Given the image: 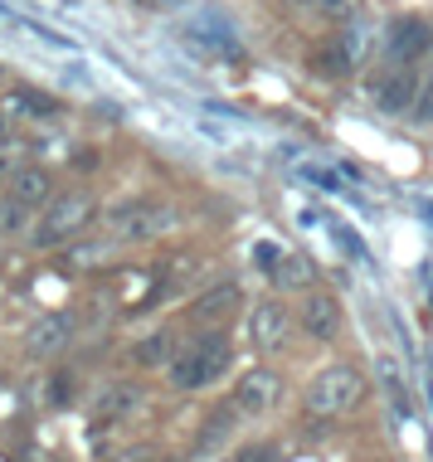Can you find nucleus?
<instances>
[{
    "label": "nucleus",
    "mask_w": 433,
    "mask_h": 462,
    "mask_svg": "<svg viewBox=\"0 0 433 462\" xmlns=\"http://www.w3.org/2000/svg\"><path fill=\"white\" fill-rule=\"evenodd\" d=\"M93 219H97V199H93L88 190H64V195H54V199L40 209V219H34V229L24 234V239L40 248V254H49V248L73 244Z\"/></svg>",
    "instance_id": "f257e3e1"
},
{
    "label": "nucleus",
    "mask_w": 433,
    "mask_h": 462,
    "mask_svg": "<svg viewBox=\"0 0 433 462\" xmlns=\"http://www.w3.org/2000/svg\"><path fill=\"white\" fill-rule=\"evenodd\" d=\"M229 360H234L229 331L209 327V331L195 336L176 360H170V380H176V390H205V384H215L219 374L229 370Z\"/></svg>",
    "instance_id": "f03ea898"
},
{
    "label": "nucleus",
    "mask_w": 433,
    "mask_h": 462,
    "mask_svg": "<svg viewBox=\"0 0 433 462\" xmlns=\"http://www.w3.org/2000/svg\"><path fill=\"white\" fill-rule=\"evenodd\" d=\"M361 399H365V374L355 365H327L312 384H307V409H312V414H327V419L355 409Z\"/></svg>",
    "instance_id": "7ed1b4c3"
},
{
    "label": "nucleus",
    "mask_w": 433,
    "mask_h": 462,
    "mask_svg": "<svg viewBox=\"0 0 433 462\" xmlns=\"http://www.w3.org/2000/svg\"><path fill=\"white\" fill-rule=\"evenodd\" d=\"M170 209L161 205V199H122V205H113L103 215L107 224V239L117 244H142V239H156L161 229H170Z\"/></svg>",
    "instance_id": "20e7f679"
},
{
    "label": "nucleus",
    "mask_w": 433,
    "mask_h": 462,
    "mask_svg": "<svg viewBox=\"0 0 433 462\" xmlns=\"http://www.w3.org/2000/svg\"><path fill=\"white\" fill-rule=\"evenodd\" d=\"M288 331H292V311L282 307V302H258L249 311V341H253V351H263V356H273L288 346Z\"/></svg>",
    "instance_id": "39448f33"
},
{
    "label": "nucleus",
    "mask_w": 433,
    "mask_h": 462,
    "mask_svg": "<svg viewBox=\"0 0 433 462\" xmlns=\"http://www.w3.org/2000/svg\"><path fill=\"white\" fill-rule=\"evenodd\" d=\"M433 49V30L419 15H400L390 24V40H385V54L394 64H414V59H424Z\"/></svg>",
    "instance_id": "423d86ee"
},
{
    "label": "nucleus",
    "mask_w": 433,
    "mask_h": 462,
    "mask_svg": "<svg viewBox=\"0 0 433 462\" xmlns=\"http://www.w3.org/2000/svg\"><path fill=\"white\" fill-rule=\"evenodd\" d=\"M278 390H282V380L273 370H249L239 380V390H234V409L239 414H268L278 404Z\"/></svg>",
    "instance_id": "0eeeda50"
},
{
    "label": "nucleus",
    "mask_w": 433,
    "mask_h": 462,
    "mask_svg": "<svg viewBox=\"0 0 433 462\" xmlns=\"http://www.w3.org/2000/svg\"><path fill=\"white\" fill-rule=\"evenodd\" d=\"M239 307H244L239 282H219V287H209V292H200L190 302V321H200V327H219V321H229Z\"/></svg>",
    "instance_id": "6e6552de"
},
{
    "label": "nucleus",
    "mask_w": 433,
    "mask_h": 462,
    "mask_svg": "<svg viewBox=\"0 0 433 462\" xmlns=\"http://www.w3.org/2000/svg\"><path fill=\"white\" fill-rule=\"evenodd\" d=\"M0 112H5L10 122H49L59 117V97L54 93H40V88H10L5 97H0Z\"/></svg>",
    "instance_id": "1a4fd4ad"
},
{
    "label": "nucleus",
    "mask_w": 433,
    "mask_h": 462,
    "mask_svg": "<svg viewBox=\"0 0 433 462\" xmlns=\"http://www.w3.org/2000/svg\"><path fill=\"white\" fill-rule=\"evenodd\" d=\"M297 321H302V331L312 336V341H331V336L341 331V302L331 292H312L302 302V317Z\"/></svg>",
    "instance_id": "9d476101"
},
{
    "label": "nucleus",
    "mask_w": 433,
    "mask_h": 462,
    "mask_svg": "<svg viewBox=\"0 0 433 462\" xmlns=\"http://www.w3.org/2000/svg\"><path fill=\"white\" fill-rule=\"evenodd\" d=\"M5 195H10V199H20V205H30V209H44L59 190H54V176H49L44 166H20L15 176H10Z\"/></svg>",
    "instance_id": "9b49d317"
},
{
    "label": "nucleus",
    "mask_w": 433,
    "mask_h": 462,
    "mask_svg": "<svg viewBox=\"0 0 433 462\" xmlns=\"http://www.w3.org/2000/svg\"><path fill=\"white\" fill-rule=\"evenodd\" d=\"M69 341H73V317L69 311H44V317L30 327V351L34 356H59Z\"/></svg>",
    "instance_id": "f8f14e48"
},
{
    "label": "nucleus",
    "mask_w": 433,
    "mask_h": 462,
    "mask_svg": "<svg viewBox=\"0 0 433 462\" xmlns=\"http://www.w3.org/2000/svg\"><path fill=\"white\" fill-rule=\"evenodd\" d=\"M351 64H355V54H351V44H345L341 34H336V40H327V44H317L312 54H307V69H312L317 79H327V83L345 79Z\"/></svg>",
    "instance_id": "ddd939ff"
},
{
    "label": "nucleus",
    "mask_w": 433,
    "mask_h": 462,
    "mask_svg": "<svg viewBox=\"0 0 433 462\" xmlns=\"http://www.w3.org/2000/svg\"><path fill=\"white\" fill-rule=\"evenodd\" d=\"M137 404H142V390H137V384H107V390L93 399V419H97V423L122 419V414H132Z\"/></svg>",
    "instance_id": "4468645a"
},
{
    "label": "nucleus",
    "mask_w": 433,
    "mask_h": 462,
    "mask_svg": "<svg viewBox=\"0 0 433 462\" xmlns=\"http://www.w3.org/2000/svg\"><path fill=\"white\" fill-rule=\"evenodd\" d=\"M414 93H419V79L410 69H400V73H390V83L380 88V107H385V112H404V107H414Z\"/></svg>",
    "instance_id": "2eb2a0df"
},
{
    "label": "nucleus",
    "mask_w": 433,
    "mask_h": 462,
    "mask_svg": "<svg viewBox=\"0 0 433 462\" xmlns=\"http://www.w3.org/2000/svg\"><path fill=\"white\" fill-rule=\"evenodd\" d=\"M30 229H34V209L0 195V239H15V234H30Z\"/></svg>",
    "instance_id": "dca6fc26"
},
{
    "label": "nucleus",
    "mask_w": 433,
    "mask_h": 462,
    "mask_svg": "<svg viewBox=\"0 0 433 462\" xmlns=\"http://www.w3.org/2000/svg\"><path fill=\"white\" fill-rule=\"evenodd\" d=\"M234 414H239V409H215V414L205 419V433L195 439V453H215V448L229 439V429H234Z\"/></svg>",
    "instance_id": "f3484780"
},
{
    "label": "nucleus",
    "mask_w": 433,
    "mask_h": 462,
    "mask_svg": "<svg viewBox=\"0 0 433 462\" xmlns=\"http://www.w3.org/2000/svg\"><path fill=\"white\" fill-rule=\"evenodd\" d=\"M273 268H278V273H273L278 287H307V282H312V273H317L312 258H302V254H282Z\"/></svg>",
    "instance_id": "a211bd4d"
},
{
    "label": "nucleus",
    "mask_w": 433,
    "mask_h": 462,
    "mask_svg": "<svg viewBox=\"0 0 433 462\" xmlns=\"http://www.w3.org/2000/svg\"><path fill=\"white\" fill-rule=\"evenodd\" d=\"M132 356H137V365H166V360H170V336L166 331H156V336H146V341H137V351H132Z\"/></svg>",
    "instance_id": "6ab92c4d"
},
{
    "label": "nucleus",
    "mask_w": 433,
    "mask_h": 462,
    "mask_svg": "<svg viewBox=\"0 0 433 462\" xmlns=\"http://www.w3.org/2000/svg\"><path fill=\"white\" fill-rule=\"evenodd\" d=\"M410 112H414L419 122H433V69L419 79V93H414V107Z\"/></svg>",
    "instance_id": "aec40b11"
},
{
    "label": "nucleus",
    "mask_w": 433,
    "mask_h": 462,
    "mask_svg": "<svg viewBox=\"0 0 433 462\" xmlns=\"http://www.w3.org/2000/svg\"><path fill=\"white\" fill-rule=\"evenodd\" d=\"M234 462H282V453L273 443H249V448H239L234 453Z\"/></svg>",
    "instance_id": "412c9836"
},
{
    "label": "nucleus",
    "mask_w": 433,
    "mask_h": 462,
    "mask_svg": "<svg viewBox=\"0 0 433 462\" xmlns=\"http://www.w3.org/2000/svg\"><path fill=\"white\" fill-rule=\"evenodd\" d=\"M69 390H73V374H54V390H49V399H54V404H69Z\"/></svg>",
    "instance_id": "4be33fe9"
},
{
    "label": "nucleus",
    "mask_w": 433,
    "mask_h": 462,
    "mask_svg": "<svg viewBox=\"0 0 433 462\" xmlns=\"http://www.w3.org/2000/svg\"><path fill=\"white\" fill-rule=\"evenodd\" d=\"M5 142H15V122H10L5 112H0V146H5Z\"/></svg>",
    "instance_id": "5701e85b"
},
{
    "label": "nucleus",
    "mask_w": 433,
    "mask_h": 462,
    "mask_svg": "<svg viewBox=\"0 0 433 462\" xmlns=\"http://www.w3.org/2000/svg\"><path fill=\"white\" fill-rule=\"evenodd\" d=\"M132 5H142V10H161L166 0H132Z\"/></svg>",
    "instance_id": "b1692460"
},
{
    "label": "nucleus",
    "mask_w": 433,
    "mask_h": 462,
    "mask_svg": "<svg viewBox=\"0 0 433 462\" xmlns=\"http://www.w3.org/2000/svg\"><path fill=\"white\" fill-rule=\"evenodd\" d=\"M0 83H5V69H0Z\"/></svg>",
    "instance_id": "393cba45"
},
{
    "label": "nucleus",
    "mask_w": 433,
    "mask_h": 462,
    "mask_svg": "<svg viewBox=\"0 0 433 462\" xmlns=\"http://www.w3.org/2000/svg\"><path fill=\"white\" fill-rule=\"evenodd\" d=\"M170 462H180V457H170Z\"/></svg>",
    "instance_id": "a878e982"
},
{
    "label": "nucleus",
    "mask_w": 433,
    "mask_h": 462,
    "mask_svg": "<svg viewBox=\"0 0 433 462\" xmlns=\"http://www.w3.org/2000/svg\"><path fill=\"white\" fill-rule=\"evenodd\" d=\"M229 462H234V457H229Z\"/></svg>",
    "instance_id": "bb28decb"
}]
</instances>
